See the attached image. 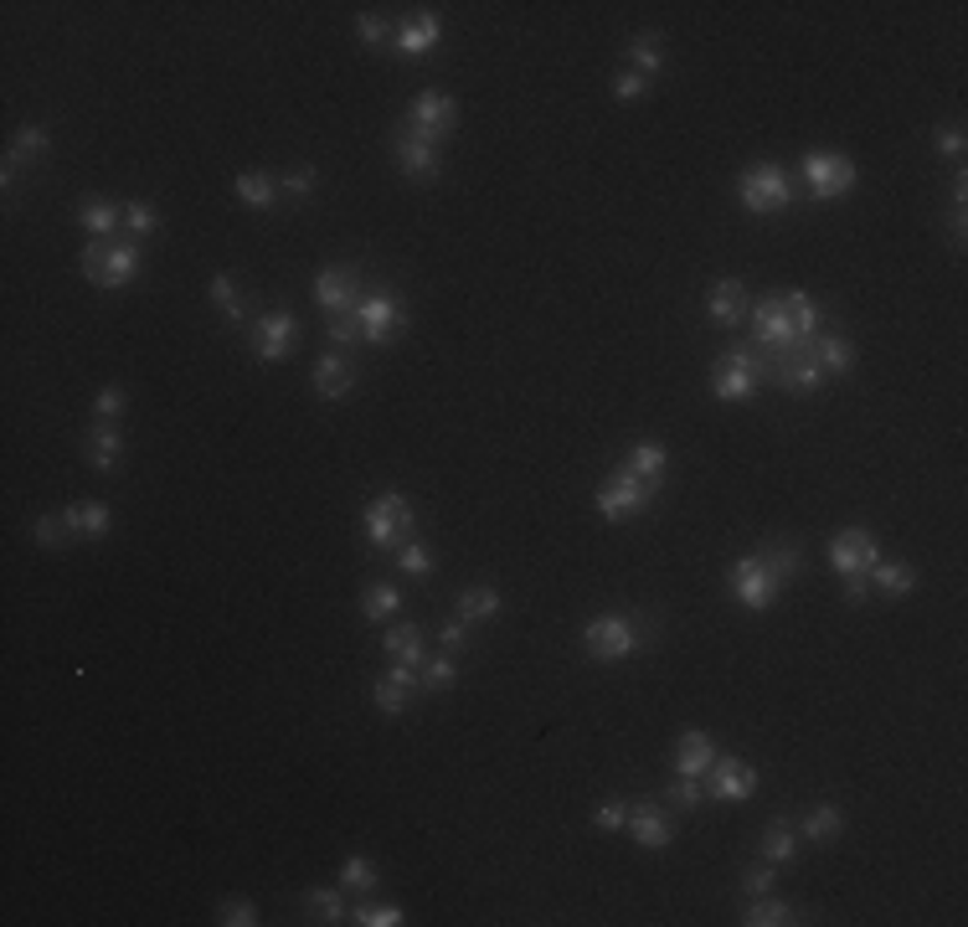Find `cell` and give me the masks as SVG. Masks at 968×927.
Masks as SVG:
<instances>
[{"label": "cell", "mask_w": 968, "mask_h": 927, "mask_svg": "<svg viewBox=\"0 0 968 927\" xmlns=\"http://www.w3.org/2000/svg\"><path fill=\"white\" fill-rule=\"evenodd\" d=\"M83 274L99 289H129L139 278V242L135 237H88Z\"/></svg>", "instance_id": "1"}, {"label": "cell", "mask_w": 968, "mask_h": 927, "mask_svg": "<svg viewBox=\"0 0 968 927\" xmlns=\"http://www.w3.org/2000/svg\"><path fill=\"white\" fill-rule=\"evenodd\" d=\"M639 644H644V624L633 613H598V618L582 624V650L593 654L598 665H618Z\"/></svg>", "instance_id": "2"}, {"label": "cell", "mask_w": 968, "mask_h": 927, "mask_svg": "<svg viewBox=\"0 0 968 927\" xmlns=\"http://www.w3.org/2000/svg\"><path fill=\"white\" fill-rule=\"evenodd\" d=\"M737 197H742V206L757 212V217L789 212L793 206V176L783 171V165H772V160H757V165H747V171L737 176Z\"/></svg>", "instance_id": "3"}, {"label": "cell", "mask_w": 968, "mask_h": 927, "mask_svg": "<svg viewBox=\"0 0 968 927\" xmlns=\"http://www.w3.org/2000/svg\"><path fill=\"white\" fill-rule=\"evenodd\" d=\"M768 381V361L757 351H747V346H737V351L727 355H716V366H712V392L716 402H747V397H757V387Z\"/></svg>", "instance_id": "4"}, {"label": "cell", "mask_w": 968, "mask_h": 927, "mask_svg": "<svg viewBox=\"0 0 968 927\" xmlns=\"http://www.w3.org/2000/svg\"><path fill=\"white\" fill-rule=\"evenodd\" d=\"M727 588H731V598H737L742 609L768 613L772 603H778V592H783V577L772 573L763 552H752V556H737V562L727 567Z\"/></svg>", "instance_id": "5"}, {"label": "cell", "mask_w": 968, "mask_h": 927, "mask_svg": "<svg viewBox=\"0 0 968 927\" xmlns=\"http://www.w3.org/2000/svg\"><path fill=\"white\" fill-rule=\"evenodd\" d=\"M654 494H659V485H650V479H639V474H629V469H618V474H608V479L598 485L593 505H598L603 521L618 526V521H633V515L650 511Z\"/></svg>", "instance_id": "6"}, {"label": "cell", "mask_w": 968, "mask_h": 927, "mask_svg": "<svg viewBox=\"0 0 968 927\" xmlns=\"http://www.w3.org/2000/svg\"><path fill=\"white\" fill-rule=\"evenodd\" d=\"M799 176H804V186H809L814 201H840V197L855 191L860 171H855V160L840 155V150H809L804 165H799Z\"/></svg>", "instance_id": "7"}, {"label": "cell", "mask_w": 968, "mask_h": 927, "mask_svg": "<svg viewBox=\"0 0 968 927\" xmlns=\"http://www.w3.org/2000/svg\"><path fill=\"white\" fill-rule=\"evenodd\" d=\"M361 531H366L372 547H397V541H407V531H413V505H407V494L381 490L372 505H366V515H361Z\"/></svg>", "instance_id": "8"}, {"label": "cell", "mask_w": 968, "mask_h": 927, "mask_svg": "<svg viewBox=\"0 0 968 927\" xmlns=\"http://www.w3.org/2000/svg\"><path fill=\"white\" fill-rule=\"evenodd\" d=\"M752 340H757V351H763V355L789 351V346H804L799 330H793L789 289H778V295H768V299H757V304H752Z\"/></svg>", "instance_id": "9"}, {"label": "cell", "mask_w": 968, "mask_h": 927, "mask_svg": "<svg viewBox=\"0 0 968 927\" xmlns=\"http://www.w3.org/2000/svg\"><path fill=\"white\" fill-rule=\"evenodd\" d=\"M763 361H768V376L789 397H809L830 381V376L819 372V361H814L809 346H789V351H772V355H763Z\"/></svg>", "instance_id": "10"}, {"label": "cell", "mask_w": 968, "mask_h": 927, "mask_svg": "<svg viewBox=\"0 0 968 927\" xmlns=\"http://www.w3.org/2000/svg\"><path fill=\"white\" fill-rule=\"evenodd\" d=\"M825 552H830V567L840 577H860L881 562V541H876V531H866V526H845V531L830 536Z\"/></svg>", "instance_id": "11"}, {"label": "cell", "mask_w": 968, "mask_h": 927, "mask_svg": "<svg viewBox=\"0 0 968 927\" xmlns=\"http://www.w3.org/2000/svg\"><path fill=\"white\" fill-rule=\"evenodd\" d=\"M356 320H361V340H372V346H387V340L397 336V325H407V310L397 304V295L387 289V284H376L372 295H361Z\"/></svg>", "instance_id": "12"}, {"label": "cell", "mask_w": 968, "mask_h": 927, "mask_svg": "<svg viewBox=\"0 0 968 927\" xmlns=\"http://www.w3.org/2000/svg\"><path fill=\"white\" fill-rule=\"evenodd\" d=\"M458 124V103L443 93V88H428V93H417L413 109H407V135L417 139H449Z\"/></svg>", "instance_id": "13"}, {"label": "cell", "mask_w": 968, "mask_h": 927, "mask_svg": "<svg viewBox=\"0 0 968 927\" xmlns=\"http://www.w3.org/2000/svg\"><path fill=\"white\" fill-rule=\"evenodd\" d=\"M701 784H706V799H721V804H742L757 793V768L742 763V757H721L716 752V763L701 773Z\"/></svg>", "instance_id": "14"}, {"label": "cell", "mask_w": 968, "mask_h": 927, "mask_svg": "<svg viewBox=\"0 0 968 927\" xmlns=\"http://www.w3.org/2000/svg\"><path fill=\"white\" fill-rule=\"evenodd\" d=\"M294 340H299V320L289 315V310H268V315L253 325L257 361H284V355H294Z\"/></svg>", "instance_id": "15"}, {"label": "cell", "mask_w": 968, "mask_h": 927, "mask_svg": "<svg viewBox=\"0 0 968 927\" xmlns=\"http://www.w3.org/2000/svg\"><path fill=\"white\" fill-rule=\"evenodd\" d=\"M315 304H319V310H330V315H351V310L361 304L356 268H345V263H336V268H319V274H315Z\"/></svg>", "instance_id": "16"}, {"label": "cell", "mask_w": 968, "mask_h": 927, "mask_svg": "<svg viewBox=\"0 0 968 927\" xmlns=\"http://www.w3.org/2000/svg\"><path fill=\"white\" fill-rule=\"evenodd\" d=\"M315 397H325V402H340V397H351V387L361 381V372H356V361L345 351H325L315 361Z\"/></svg>", "instance_id": "17"}, {"label": "cell", "mask_w": 968, "mask_h": 927, "mask_svg": "<svg viewBox=\"0 0 968 927\" xmlns=\"http://www.w3.org/2000/svg\"><path fill=\"white\" fill-rule=\"evenodd\" d=\"M629 840L639 850H670L675 840V825H670V814L659 810V804H629Z\"/></svg>", "instance_id": "18"}, {"label": "cell", "mask_w": 968, "mask_h": 927, "mask_svg": "<svg viewBox=\"0 0 968 927\" xmlns=\"http://www.w3.org/2000/svg\"><path fill=\"white\" fill-rule=\"evenodd\" d=\"M438 37H443V26H438L433 11H413V16L392 32V52L397 58H428L438 47Z\"/></svg>", "instance_id": "19"}, {"label": "cell", "mask_w": 968, "mask_h": 927, "mask_svg": "<svg viewBox=\"0 0 968 927\" xmlns=\"http://www.w3.org/2000/svg\"><path fill=\"white\" fill-rule=\"evenodd\" d=\"M706 315H712V325H721V330L742 325V320H747V284H742V278H716L712 289H706Z\"/></svg>", "instance_id": "20"}, {"label": "cell", "mask_w": 968, "mask_h": 927, "mask_svg": "<svg viewBox=\"0 0 968 927\" xmlns=\"http://www.w3.org/2000/svg\"><path fill=\"white\" fill-rule=\"evenodd\" d=\"M392 155H397V165H402V176H413V180H433L438 165H443V155H438L433 139H417V135H407V129L397 135Z\"/></svg>", "instance_id": "21"}, {"label": "cell", "mask_w": 968, "mask_h": 927, "mask_svg": "<svg viewBox=\"0 0 968 927\" xmlns=\"http://www.w3.org/2000/svg\"><path fill=\"white\" fill-rule=\"evenodd\" d=\"M417 691H423V686H417V671H387V680H376V711H381V716H407V711H413V701H417Z\"/></svg>", "instance_id": "22"}, {"label": "cell", "mask_w": 968, "mask_h": 927, "mask_svg": "<svg viewBox=\"0 0 968 927\" xmlns=\"http://www.w3.org/2000/svg\"><path fill=\"white\" fill-rule=\"evenodd\" d=\"M83 459L93 464L99 474H114L124 464V434L120 423H93L88 438H83Z\"/></svg>", "instance_id": "23"}, {"label": "cell", "mask_w": 968, "mask_h": 927, "mask_svg": "<svg viewBox=\"0 0 968 927\" xmlns=\"http://www.w3.org/2000/svg\"><path fill=\"white\" fill-rule=\"evenodd\" d=\"M716 763V742L712 731H680L675 737V773H686V778H701V773Z\"/></svg>", "instance_id": "24"}, {"label": "cell", "mask_w": 968, "mask_h": 927, "mask_svg": "<svg viewBox=\"0 0 968 927\" xmlns=\"http://www.w3.org/2000/svg\"><path fill=\"white\" fill-rule=\"evenodd\" d=\"M62 521H67L73 536H88V541H103V536L114 531V511H109L103 500H78V505L62 511Z\"/></svg>", "instance_id": "25"}, {"label": "cell", "mask_w": 968, "mask_h": 927, "mask_svg": "<svg viewBox=\"0 0 968 927\" xmlns=\"http://www.w3.org/2000/svg\"><path fill=\"white\" fill-rule=\"evenodd\" d=\"M78 222L88 237H120L124 227V201H109V197H88L78 206Z\"/></svg>", "instance_id": "26"}, {"label": "cell", "mask_w": 968, "mask_h": 927, "mask_svg": "<svg viewBox=\"0 0 968 927\" xmlns=\"http://www.w3.org/2000/svg\"><path fill=\"white\" fill-rule=\"evenodd\" d=\"M814 361H819V372L825 376H845L855 366V340L840 336V330H825V336H814Z\"/></svg>", "instance_id": "27"}, {"label": "cell", "mask_w": 968, "mask_h": 927, "mask_svg": "<svg viewBox=\"0 0 968 927\" xmlns=\"http://www.w3.org/2000/svg\"><path fill=\"white\" fill-rule=\"evenodd\" d=\"M381 644H387V660L397 671H423V629L417 624H392Z\"/></svg>", "instance_id": "28"}, {"label": "cell", "mask_w": 968, "mask_h": 927, "mask_svg": "<svg viewBox=\"0 0 968 927\" xmlns=\"http://www.w3.org/2000/svg\"><path fill=\"white\" fill-rule=\"evenodd\" d=\"M232 197L242 206H253V212H268L278 201V176H268V171H238L232 176Z\"/></svg>", "instance_id": "29"}, {"label": "cell", "mask_w": 968, "mask_h": 927, "mask_svg": "<svg viewBox=\"0 0 968 927\" xmlns=\"http://www.w3.org/2000/svg\"><path fill=\"white\" fill-rule=\"evenodd\" d=\"M624 469L639 474V479H650V485H659V479H665V469H670V454H665V443H650V438H639L629 454H624Z\"/></svg>", "instance_id": "30"}, {"label": "cell", "mask_w": 968, "mask_h": 927, "mask_svg": "<svg viewBox=\"0 0 968 927\" xmlns=\"http://www.w3.org/2000/svg\"><path fill=\"white\" fill-rule=\"evenodd\" d=\"M870 588H881V598H912L917 592V567L912 562H876Z\"/></svg>", "instance_id": "31"}, {"label": "cell", "mask_w": 968, "mask_h": 927, "mask_svg": "<svg viewBox=\"0 0 968 927\" xmlns=\"http://www.w3.org/2000/svg\"><path fill=\"white\" fill-rule=\"evenodd\" d=\"M799 835H809L819 845H834V840L845 835V810H840V804H814V810L799 819Z\"/></svg>", "instance_id": "32"}, {"label": "cell", "mask_w": 968, "mask_h": 927, "mask_svg": "<svg viewBox=\"0 0 968 927\" xmlns=\"http://www.w3.org/2000/svg\"><path fill=\"white\" fill-rule=\"evenodd\" d=\"M458 618L464 624H490L494 613H500V588L490 582H475V588H458Z\"/></svg>", "instance_id": "33"}, {"label": "cell", "mask_w": 968, "mask_h": 927, "mask_svg": "<svg viewBox=\"0 0 968 927\" xmlns=\"http://www.w3.org/2000/svg\"><path fill=\"white\" fill-rule=\"evenodd\" d=\"M206 299L217 304V315L227 320V325H238L242 315H248V295H242V284L232 274H217L212 284H206Z\"/></svg>", "instance_id": "34"}, {"label": "cell", "mask_w": 968, "mask_h": 927, "mask_svg": "<svg viewBox=\"0 0 968 927\" xmlns=\"http://www.w3.org/2000/svg\"><path fill=\"white\" fill-rule=\"evenodd\" d=\"M793 850H799V825L793 819H768V829H763V861L768 866H789Z\"/></svg>", "instance_id": "35"}, {"label": "cell", "mask_w": 968, "mask_h": 927, "mask_svg": "<svg viewBox=\"0 0 968 927\" xmlns=\"http://www.w3.org/2000/svg\"><path fill=\"white\" fill-rule=\"evenodd\" d=\"M397 609H402V588H397V582H366V588H361V618L387 624Z\"/></svg>", "instance_id": "36"}, {"label": "cell", "mask_w": 968, "mask_h": 927, "mask_svg": "<svg viewBox=\"0 0 968 927\" xmlns=\"http://www.w3.org/2000/svg\"><path fill=\"white\" fill-rule=\"evenodd\" d=\"M742 923L747 927H789V923H799V912L768 891V897H752L747 907H742Z\"/></svg>", "instance_id": "37"}, {"label": "cell", "mask_w": 968, "mask_h": 927, "mask_svg": "<svg viewBox=\"0 0 968 927\" xmlns=\"http://www.w3.org/2000/svg\"><path fill=\"white\" fill-rule=\"evenodd\" d=\"M47 150H52V135L41 129V124H21L16 129V139H11V150H5V160L11 165H37V160H47Z\"/></svg>", "instance_id": "38"}, {"label": "cell", "mask_w": 968, "mask_h": 927, "mask_svg": "<svg viewBox=\"0 0 968 927\" xmlns=\"http://www.w3.org/2000/svg\"><path fill=\"white\" fill-rule=\"evenodd\" d=\"M304 912H310L315 923H325V927L351 923V912H345V902H340V891H330V887H310V891H304Z\"/></svg>", "instance_id": "39"}, {"label": "cell", "mask_w": 968, "mask_h": 927, "mask_svg": "<svg viewBox=\"0 0 968 927\" xmlns=\"http://www.w3.org/2000/svg\"><path fill=\"white\" fill-rule=\"evenodd\" d=\"M629 58H633V73H639V78H654V73L665 67V41L654 37V32H639V37L629 41Z\"/></svg>", "instance_id": "40"}, {"label": "cell", "mask_w": 968, "mask_h": 927, "mask_svg": "<svg viewBox=\"0 0 968 927\" xmlns=\"http://www.w3.org/2000/svg\"><path fill=\"white\" fill-rule=\"evenodd\" d=\"M454 680H458V665L449 660V654H438V660H428L423 671H417V686L428 696H443V691H454Z\"/></svg>", "instance_id": "41"}, {"label": "cell", "mask_w": 968, "mask_h": 927, "mask_svg": "<svg viewBox=\"0 0 968 927\" xmlns=\"http://www.w3.org/2000/svg\"><path fill=\"white\" fill-rule=\"evenodd\" d=\"M351 923L356 927H402L407 917H402L397 902H356V907H351Z\"/></svg>", "instance_id": "42"}, {"label": "cell", "mask_w": 968, "mask_h": 927, "mask_svg": "<svg viewBox=\"0 0 968 927\" xmlns=\"http://www.w3.org/2000/svg\"><path fill=\"white\" fill-rule=\"evenodd\" d=\"M397 567H402V577H428L433 573V552H428V541H402V552H397Z\"/></svg>", "instance_id": "43"}, {"label": "cell", "mask_w": 968, "mask_h": 927, "mask_svg": "<svg viewBox=\"0 0 968 927\" xmlns=\"http://www.w3.org/2000/svg\"><path fill=\"white\" fill-rule=\"evenodd\" d=\"M124 233H129V237L160 233V212L150 206V201H124Z\"/></svg>", "instance_id": "44"}, {"label": "cell", "mask_w": 968, "mask_h": 927, "mask_svg": "<svg viewBox=\"0 0 968 927\" xmlns=\"http://www.w3.org/2000/svg\"><path fill=\"white\" fill-rule=\"evenodd\" d=\"M315 186H319L315 165H294V171H284V176H278V191H284V197H294V201L315 197Z\"/></svg>", "instance_id": "45"}, {"label": "cell", "mask_w": 968, "mask_h": 927, "mask_svg": "<svg viewBox=\"0 0 968 927\" xmlns=\"http://www.w3.org/2000/svg\"><path fill=\"white\" fill-rule=\"evenodd\" d=\"M340 887L345 891H372L376 887V866L366 855H345V866H340Z\"/></svg>", "instance_id": "46"}, {"label": "cell", "mask_w": 968, "mask_h": 927, "mask_svg": "<svg viewBox=\"0 0 968 927\" xmlns=\"http://www.w3.org/2000/svg\"><path fill=\"white\" fill-rule=\"evenodd\" d=\"M763 556H768V567H772L778 577H783V582H789V577L799 573V567H804V552H799L793 541H772V547H768Z\"/></svg>", "instance_id": "47"}, {"label": "cell", "mask_w": 968, "mask_h": 927, "mask_svg": "<svg viewBox=\"0 0 968 927\" xmlns=\"http://www.w3.org/2000/svg\"><path fill=\"white\" fill-rule=\"evenodd\" d=\"M665 799H670L675 810H695V804L706 799V784H701V778H686V773H675V784L665 789Z\"/></svg>", "instance_id": "48"}, {"label": "cell", "mask_w": 968, "mask_h": 927, "mask_svg": "<svg viewBox=\"0 0 968 927\" xmlns=\"http://www.w3.org/2000/svg\"><path fill=\"white\" fill-rule=\"evenodd\" d=\"M124 408H129V392H124L120 381H114V387H103V392L93 397V417H99V423H120Z\"/></svg>", "instance_id": "49"}, {"label": "cell", "mask_w": 968, "mask_h": 927, "mask_svg": "<svg viewBox=\"0 0 968 927\" xmlns=\"http://www.w3.org/2000/svg\"><path fill=\"white\" fill-rule=\"evenodd\" d=\"M325 340H330L336 351H351V346H361V320H356V310H351V315H330V330H325Z\"/></svg>", "instance_id": "50"}, {"label": "cell", "mask_w": 968, "mask_h": 927, "mask_svg": "<svg viewBox=\"0 0 968 927\" xmlns=\"http://www.w3.org/2000/svg\"><path fill=\"white\" fill-rule=\"evenodd\" d=\"M217 923L222 927H257V907L248 902V897H227L217 907Z\"/></svg>", "instance_id": "51"}, {"label": "cell", "mask_w": 968, "mask_h": 927, "mask_svg": "<svg viewBox=\"0 0 968 927\" xmlns=\"http://www.w3.org/2000/svg\"><path fill=\"white\" fill-rule=\"evenodd\" d=\"M32 536H37V547L58 552L62 536H67V521H62V515H37V521H32Z\"/></svg>", "instance_id": "52"}, {"label": "cell", "mask_w": 968, "mask_h": 927, "mask_svg": "<svg viewBox=\"0 0 968 927\" xmlns=\"http://www.w3.org/2000/svg\"><path fill=\"white\" fill-rule=\"evenodd\" d=\"M772 870H778V866H768V861H757V866H747V870H742V891H747V897H768V891H772V881H778Z\"/></svg>", "instance_id": "53"}, {"label": "cell", "mask_w": 968, "mask_h": 927, "mask_svg": "<svg viewBox=\"0 0 968 927\" xmlns=\"http://www.w3.org/2000/svg\"><path fill=\"white\" fill-rule=\"evenodd\" d=\"M644 93H650V78H639V73H618V78H613V99L618 103H639L644 99Z\"/></svg>", "instance_id": "54"}, {"label": "cell", "mask_w": 968, "mask_h": 927, "mask_svg": "<svg viewBox=\"0 0 968 927\" xmlns=\"http://www.w3.org/2000/svg\"><path fill=\"white\" fill-rule=\"evenodd\" d=\"M932 150H938V155H964L968 135L958 129V124H943V129H932Z\"/></svg>", "instance_id": "55"}, {"label": "cell", "mask_w": 968, "mask_h": 927, "mask_svg": "<svg viewBox=\"0 0 968 927\" xmlns=\"http://www.w3.org/2000/svg\"><path fill=\"white\" fill-rule=\"evenodd\" d=\"M392 32H397V26H387L381 16H361V21H356V37L366 41V47H387V41H392Z\"/></svg>", "instance_id": "56"}, {"label": "cell", "mask_w": 968, "mask_h": 927, "mask_svg": "<svg viewBox=\"0 0 968 927\" xmlns=\"http://www.w3.org/2000/svg\"><path fill=\"white\" fill-rule=\"evenodd\" d=\"M593 825L608 829V835H613V829H624V825H629V804H613V799H608V804H598V810H593Z\"/></svg>", "instance_id": "57"}, {"label": "cell", "mask_w": 968, "mask_h": 927, "mask_svg": "<svg viewBox=\"0 0 968 927\" xmlns=\"http://www.w3.org/2000/svg\"><path fill=\"white\" fill-rule=\"evenodd\" d=\"M469 629H475V624H464V618H443V629H438V639H443V650H464V644H469Z\"/></svg>", "instance_id": "58"}, {"label": "cell", "mask_w": 968, "mask_h": 927, "mask_svg": "<svg viewBox=\"0 0 968 927\" xmlns=\"http://www.w3.org/2000/svg\"><path fill=\"white\" fill-rule=\"evenodd\" d=\"M870 598V573H860V577H845V603L850 609H860Z\"/></svg>", "instance_id": "59"}]
</instances>
